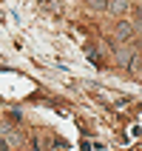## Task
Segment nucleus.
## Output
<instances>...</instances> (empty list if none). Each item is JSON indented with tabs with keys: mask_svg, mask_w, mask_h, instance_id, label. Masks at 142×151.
Wrapping results in <instances>:
<instances>
[{
	"mask_svg": "<svg viewBox=\"0 0 142 151\" xmlns=\"http://www.w3.org/2000/svg\"><path fill=\"white\" fill-rule=\"evenodd\" d=\"M131 34H134V26L122 20V23H117V29H114V40H117V43H128Z\"/></svg>",
	"mask_w": 142,
	"mask_h": 151,
	"instance_id": "obj_1",
	"label": "nucleus"
},
{
	"mask_svg": "<svg viewBox=\"0 0 142 151\" xmlns=\"http://www.w3.org/2000/svg\"><path fill=\"white\" fill-rule=\"evenodd\" d=\"M114 60L119 66H128V63H134V51L125 49V46H114Z\"/></svg>",
	"mask_w": 142,
	"mask_h": 151,
	"instance_id": "obj_2",
	"label": "nucleus"
},
{
	"mask_svg": "<svg viewBox=\"0 0 142 151\" xmlns=\"http://www.w3.org/2000/svg\"><path fill=\"white\" fill-rule=\"evenodd\" d=\"M108 12L111 14H125L128 12V0H108Z\"/></svg>",
	"mask_w": 142,
	"mask_h": 151,
	"instance_id": "obj_3",
	"label": "nucleus"
},
{
	"mask_svg": "<svg viewBox=\"0 0 142 151\" xmlns=\"http://www.w3.org/2000/svg\"><path fill=\"white\" fill-rule=\"evenodd\" d=\"M88 6L100 12V9H108V0H88Z\"/></svg>",
	"mask_w": 142,
	"mask_h": 151,
	"instance_id": "obj_4",
	"label": "nucleus"
}]
</instances>
